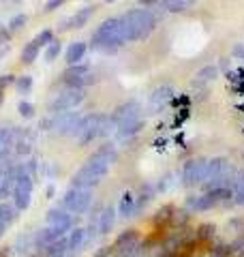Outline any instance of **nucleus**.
I'll list each match as a JSON object with an SVG mask.
<instances>
[{
  "label": "nucleus",
  "mask_w": 244,
  "mask_h": 257,
  "mask_svg": "<svg viewBox=\"0 0 244 257\" xmlns=\"http://www.w3.org/2000/svg\"><path fill=\"white\" fill-rule=\"evenodd\" d=\"M137 3H140L142 7H152V5H157L159 0H137Z\"/></svg>",
  "instance_id": "37998d69"
},
{
  "label": "nucleus",
  "mask_w": 244,
  "mask_h": 257,
  "mask_svg": "<svg viewBox=\"0 0 244 257\" xmlns=\"http://www.w3.org/2000/svg\"><path fill=\"white\" fill-rule=\"evenodd\" d=\"M218 204L221 202H218V197L212 191H206V193H201V195H189L186 197V210L189 212H208Z\"/></svg>",
  "instance_id": "f8f14e48"
},
{
  "label": "nucleus",
  "mask_w": 244,
  "mask_h": 257,
  "mask_svg": "<svg viewBox=\"0 0 244 257\" xmlns=\"http://www.w3.org/2000/svg\"><path fill=\"white\" fill-rule=\"evenodd\" d=\"M9 155V148L5 146V140H3V131H0V159H5Z\"/></svg>",
  "instance_id": "58836bf2"
},
{
  "label": "nucleus",
  "mask_w": 244,
  "mask_h": 257,
  "mask_svg": "<svg viewBox=\"0 0 244 257\" xmlns=\"http://www.w3.org/2000/svg\"><path fill=\"white\" fill-rule=\"evenodd\" d=\"M174 208L172 204H165L163 208H159L157 214H154V227H157V231H169V221H172V214H174Z\"/></svg>",
  "instance_id": "412c9836"
},
{
  "label": "nucleus",
  "mask_w": 244,
  "mask_h": 257,
  "mask_svg": "<svg viewBox=\"0 0 244 257\" xmlns=\"http://www.w3.org/2000/svg\"><path fill=\"white\" fill-rule=\"evenodd\" d=\"M118 216L122 219H129V216H135L137 214V202H135V193L133 191H127L125 195L120 197V204L116 208Z\"/></svg>",
  "instance_id": "a211bd4d"
},
{
  "label": "nucleus",
  "mask_w": 244,
  "mask_h": 257,
  "mask_svg": "<svg viewBox=\"0 0 244 257\" xmlns=\"http://www.w3.org/2000/svg\"><path fill=\"white\" fill-rule=\"evenodd\" d=\"M32 191H35V178L24 170V165L20 167V174H18V180H15V187H13V206L18 208L20 212L28 210L30 204H32Z\"/></svg>",
  "instance_id": "7ed1b4c3"
},
{
  "label": "nucleus",
  "mask_w": 244,
  "mask_h": 257,
  "mask_svg": "<svg viewBox=\"0 0 244 257\" xmlns=\"http://www.w3.org/2000/svg\"><path fill=\"white\" fill-rule=\"evenodd\" d=\"M9 39H11V32H9V30H3V28H0V45H5L7 41H9Z\"/></svg>",
  "instance_id": "ea45409f"
},
{
  "label": "nucleus",
  "mask_w": 244,
  "mask_h": 257,
  "mask_svg": "<svg viewBox=\"0 0 244 257\" xmlns=\"http://www.w3.org/2000/svg\"><path fill=\"white\" fill-rule=\"evenodd\" d=\"M152 197H154V187H150V184H144V187H142V193H140V195H135L137 212H140L144 206H148Z\"/></svg>",
  "instance_id": "7c9ffc66"
},
{
  "label": "nucleus",
  "mask_w": 244,
  "mask_h": 257,
  "mask_svg": "<svg viewBox=\"0 0 244 257\" xmlns=\"http://www.w3.org/2000/svg\"><path fill=\"white\" fill-rule=\"evenodd\" d=\"M206 180V159H191L182 167V184L184 187H197Z\"/></svg>",
  "instance_id": "9d476101"
},
{
  "label": "nucleus",
  "mask_w": 244,
  "mask_h": 257,
  "mask_svg": "<svg viewBox=\"0 0 244 257\" xmlns=\"http://www.w3.org/2000/svg\"><path fill=\"white\" fill-rule=\"evenodd\" d=\"M189 221H191V212L186 208H174V214H172V221H169V229H184L189 227Z\"/></svg>",
  "instance_id": "a878e982"
},
{
  "label": "nucleus",
  "mask_w": 244,
  "mask_h": 257,
  "mask_svg": "<svg viewBox=\"0 0 244 257\" xmlns=\"http://www.w3.org/2000/svg\"><path fill=\"white\" fill-rule=\"evenodd\" d=\"M62 82L67 88H86L90 86L94 79L90 73V64L79 62V64H69L67 71L62 73Z\"/></svg>",
  "instance_id": "423d86ee"
},
{
  "label": "nucleus",
  "mask_w": 244,
  "mask_h": 257,
  "mask_svg": "<svg viewBox=\"0 0 244 257\" xmlns=\"http://www.w3.org/2000/svg\"><path fill=\"white\" fill-rule=\"evenodd\" d=\"M233 56H238V58H244V43H240V45L233 47Z\"/></svg>",
  "instance_id": "a19ab883"
},
{
  "label": "nucleus",
  "mask_w": 244,
  "mask_h": 257,
  "mask_svg": "<svg viewBox=\"0 0 244 257\" xmlns=\"http://www.w3.org/2000/svg\"><path fill=\"white\" fill-rule=\"evenodd\" d=\"M86 52H88V43L86 41H73L67 47L64 60H67V64H79V62H84Z\"/></svg>",
  "instance_id": "aec40b11"
},
{
  "label": "nucleus",
  "mask_w": 244,
  "mask_h": 257,
  "mask_svg": "<svg viewBox=\"0 0 244 257\" xmlns=\"http://www.w3.org/2000/svg\"><path fill=\"white\" fill-rule=\"evenodd\" d=\"M60 52H62V41L54 37L52 41L45 45V50H43V58H45V62H54V60L60 56Z\"/></svg>",
  "instance_id": "c85d7f7f"
},
{
  "label": "nucleus",
  "mask_w": 244,
  "mask_h": 257,
  "mask_svg": "<svg viewBox=\"0 0 244 257\" xmlns=\"http://www.w3.org/2000/svg\"><path fill=\"white\" fill-rule=\"evenodd\" d=\"M13 82H15V75H11V73L0 75V92H5L9 86H13Z\"/></svg>",
  "instance_id": "c9c22d12"
},
{
  "label": "nucleus",
  "mask_w": 244,
  "mask_h": 257,
  "mask_svg": "<svg viewBox=\"0 0 244 257\" xmlns=\"http://www.w3.org/2000/svg\"><path fill=\"white\" fill-rule=\"evenodd\" d=\"M90 206H92V189L71 187L69 191H64L62 208L69 210L71 214H86Z\"/></svg>",
  "instance_id": "39448f33"
},
{
  "label": "nucleus",
  "mask_w": 244,
  "mask_h": 257,
  "mask_svg": "<svg viewBox=\"0 0 244 257\" xmlns=\"http://www.w3.org/2000/svg\"><path fill=\"white\" fill-rule=\"evenodd\" d=\"M113 120V124H120V122H127L131 118H142V105L137 101H129V103H122L113 109V114L109 116Z\"/></svg>",
  "instance_id": "ddd939ff"
},
{
  "label": "nucleus",
  "mask_w": 244,
  "mask_h": 257,
  "mask_svg": "<svg viewBox=\"0 0 244 257\" xmlns=\"http://www.w3.org/2000/svg\"><path fill=\"white\" fill-rule=\"evenodd\" d=\"M231 193H233V202L238 206H244V172L235 170L233 180H231Z\"/></svg>",
  "instance_id": "b1692460"
},
{
  "label": "nucleus",
  "mask_w": 244,
  "mask_h": 257,
  "mask_svg": "<svg viewBox=\"0 0 244 257\" xmlns=\"http://www.w3.org/2000/svg\"><path fill=\"white\" fill-rule=\"evenodd\" d=\"M195 3H197V0H161V9L167 13H184V11H189Z\"/></svg>",
  "instance_id": "5701e85b"
},
{
  "label": "nucleus",
  "mask_w": 244,
  "mask_h": 257,
  "mask_svg": "<svg viewBox=\"0 0 244 257\" xmlns=\"http://www.w3.org/2000/svg\"><path fill=\"white\" fill-rule=\"evenodd\" d=\"M47 227L56 229L60 236H67L73 229V214L69 210H64L62 206H56L47 212Z\"/></svg>",
  "instance_id": "9b49d317"
},
{
  "label": "nucleus",
  "mask_w": 244,
  "mask_h": 257,
  "mask_svg": "<svg viewBox=\"0 0 244 257\" xmlns=\"http://www.w3.org/2000/svg\"><path fill=\"white\" fill-rule=\"evenodd\" d=\"M45 195H47V197H54V195H56V184H50V187L45 189Z\"/></svg>",
  "instance_id": "79ce46f5"
},
{
  "label": "nucleus",
  "mask_w": 244,
  "mask_h": 257,
  "mask_svg": "<svg viewBox=\"0 0 244 257\" xmlns=\"http://www.w3.org/2000/svg\"><path fill=\"white\" fill-rule=\"evenodd\" d=\"M125 43H129V37H127L125 22L120 18H109L101 22L92 32V47L103 54H113Z\"/></svg>",
  "instance_id": "f257e3e1"
},
{
  "label": "nucleus",
  "mask_w": 244,
  "mask_h": 257,
  "mask_svg": "<svg viewBox=\"0 0 244 257\" xmlns=\"http://www.w3.org/2000/svg\"><path fill=\"white\" fill-rule=\"evenodd\" d=\"M24 170H26V172L32 176V178H37V176H39V170H41V163H39L35 157H30L26 163H24Z\"/></svg>",
  "instance_id": "473e14b6"
},
{
  "label": "nucleus",
  "mask_w": 244,
  "mask_h": 257,
  "mask_svg": "<svg viewBox=\"0 0 244 257\" xmlns=\"http://www.w3.org/2000/svg\"><path fill=\"white\" fill-rule=\"evenodd\" d=\"M111 255H113V246H103L94 257H111Z\"/></svg>",
  "instance_id": "4c0bfd02"
},
{
  "label": "nucleus",
  "mask_w": 244,
  "mask_h": 257,
  "mask_svg": "<svg viewBox=\"0 0 244 257\" xmlns=\"http://www.w3.org/2000/svg\"><path fill=\"white\" fill-rule=\"evenodd\" d=\"M81 116L75 111H62V114L52 116V131L62 135V138H75Z\"/></svg>",
  "instance_id": "6e6552de"
},
{
  "label": "nucleus",
  "mask_w": 244,
  "mask_h": 257,
  "mask_svg": "<svg viewBox=\"0 0 244 257\" xmlns=\"http://www.w3.org/2000/svg\"><path fill=\"white\" fill-rule=\"evenodd\" d=\"M221 73V69L216 67V64H206V67H201L197 73H195V86H206L210 82H214Z\"/></svg>",
  "instance_id": "4be33fe9"
},
{
  "label": "nucleus",
  "mask_w": 244,
  "mask_h": 257,
  "mask_svg": "<svg viewBox=\"0 0 244 257\" xmlns=\"http://www.w3.org/2000/svg\"><path fill=\"white\" fill-rule=\"evenodd\" d=\"M142 248V236L137 229H127L113 242V255L116 257H135Z\"/></svg>",
  "instance_id": "0eeeda50"
},
{
  "label": "nucleus",
  "mask_w": 244,
  "mask_h": 257,
  "mask_svg": "<svg viewBox=\"0 0 244 257\" xmlns=\"http://www.w3.org/2000/svg\"><path fill=\"white\" fill-rule=\"evenodd\" d=\"M142 128H144V120L142 118H131V120H127V122H120L113 133H116V138L120 142H129V140H133L135 135H140Z\"/></svg>",
  "instance_id": "2eb2a0df"
},
{
  "label": "nucleus",
  "mask_w": 244,
  "mask_h": 257,
  "mask_svg": "<svg viewBox=\"0 0 244 257\" xmlns=\"http://www.w3.org/2000/svg\"><path fill=\"white\" fill-rule=\"evenodd\" d=\"M116 219H118L116 208H111V206L103 208L101 214H99V219H96V225H99V234H103V236L111 234L113 225H116Z\"/></svg>",
  "instance_id": "f3484780"
},
{
  "label": "nucleus",
  "mask_w": 244,
  "mask_h": 257,
  "mask_svg": "<svg viewBox=\"0 0 244 257\" xmlns=\"http://www.w3.org/2000/svg\"><path fill=\"white\" fill-rule=\"evenodd\" d=\"M86 99V92L84 88H64L62 92L54 94V99L47 103V109H50V114H62V111H71L75 109L77 105H81Z\"/></svg>",
  "instance_id": "20e7f679"
},
{
  "label": "nucleus",
  "mask_w": 244,
  "mask_h": 257,
  "mask_svg": "<svg viewBox=\"0 0 244 257\" xmlns=\"http://www.w3.org/2000/svg\"><path fill=\"white\" fill-rule=\"evenodd\" d=\"M214 236H216V227L212 223H201V225H197V229H195L197 244H208L210 240H214Z\"/></svg>",
  "instance_id": "393cba45"
},
{
  "label": "nucleus",
  "mask_w": 244,
  "mask_h": 257,
  "mask_svg": "<svg viewBox=\"0 0 244 257\" xmlns=\"http://www.w3.org/2000/svg\"><path fill=\"white\" fill-rule=\"evenodd\" d=\"M26 22H28V18H26L24 13L15 15V18L9 22V32H18V30H22L24 26H26Z\"/></svg>",
  "instance_id": "2f4dec72"
},
{
  "label": "nucleus",
  "mask_w": 244,
  "mask_h": 257,
  "mask_svg": "<svg viewBox=\"0 0 244 257\" xmlns=\"http://www.w3.org/2000/svg\"><path fill=\"white\" fill-rule=\"evenodd\" d=\"M172 96H174L172 86H159V88H154V90L150 92L148 105L152 109H163V105H167V103L172 101Z\"/></svg>",
  "instance_id": "dca6fc26"
},
{
  "label": "nucleus",
  "mask_w": 244,
  "mask_h": 257,
  "mask_svg": "<svg viewBox=\"0 0 244 257\" xmlns=\"http://www.w3.org/2000/svg\"><path fill=\"white\" fill-rule=\"evenodd\" d=\"M39 54H41V45L35 41V39H32V41H28L26 45H24L20 60H22L24 64H32V62L39 58Z\"/></svg>",
  "instance_id": "cd10ccee"
},
{
  "label": "nucleus",
  "mask_w": 244,
  "mask_h": 257,
  "mask_svg": "<svg viewBox=\"0 0 244 257\" xmlns=\"http://www.w3.org/2000/svg\"><path fill=\"white\" fill-rule=\"evenodd\" d=\"M7 227H9V225H5L3 221H0V238H3V236H5V231H7Z\"/></svg>",
  "instance_id": "c03bdc74"
},
{
  "label": "nucleus",
  "mask_w": 244,
  "mask_h": 257,
  "mask_svg": "<svg viewBox=\"0 0 244 257\" xmlns=\"http://www.w3.org/2000/svg\"><path fill=\"white\" fill-rule=\"evenodd\" d=\"M18 111H20V116H24V118H32L35 116V105H32L30 101H20Z\"/></svg>",
  "instance_id": "72a5a7b5"
},
{
  "label": "nucleus",
  "mask_w": 244,
  "mask_h": 257,
  "mask_svg": "<svg viewBox=\"0 0 244 257\" xmlns=\"http://www.w3.org/2000/svg\"><path fill=\"white\" fill-rule=\"evenodd\" d=\"M120 20L125 22L129 43L148 39L154 32V28H157V24H159V18L150 9H131V11H127L125 15H122Z\"/></svg>",
  "instance_id": "f03ea898"
},
{
  "label": "nucleus",
  "mask_w": 244,
  "mask_h": 257,
  "mask_svg": "<svg viewBox=\"0 0 244 257\" xmlns=\"http://www.w3.org/2000/svg\"><path fill=\"white\" fill-rule=\"evenodd\" d=\"M20 219V210L9 202H0V221L5 225H13Z\"/></svg>",
  "instance_id": "bb28decb"
},
{
  "label": "nucleus",
  "mask_w": 244,
  "mask_h": 257,
  "mask_svg": "<svg viewBox=\"0 0 244 257\" xmlns=\"http://www.w3.org/2000/svg\"><path fill=\"white\" fill-rule=\"evenodd\" d=\"M5 103V92H0V105H3Z\"/></svg>",
  "instance_id": "a18cd8bd"
},
{
  "label": "nucleus",
  "mask_w": 244,
  "mask_h": 257,
  "mask_svg": "<svg viewBox=\"0 0 244 257\" xmlns=\"http://www.w3.org/2000/svg\"><path fill=\"white\" fill-rule=\"evenodd\" d=\"M64 3H67V0H47V3H45V11L52 13V11H56V9H60Z\"/></svg>",
  "instance_id": "e433bc0d"
},
{
  "label": "nucleus",
  "mask_w": 244,
  "mask_h": 257,
  "mask_svg": "<svg viewBox=\"0 0 244 257\" xmlns=\"http://www.w3.org/2000/svg\"><path fill=\"white\" fill-rule=\"evenodd\" d=\"M105 3H116V0H105Z\"/></svg>",
  "instance_id": "49530a36"
},
{
  "label": "nucleus",
  "mask_w": 244,
  "mask_h": 257,
  "mask_svg": "<svg viewBox=\"0 0 244 257\" xmlns=\"http://www.w3.org/2000/svg\"><path fill=\"white\" fill-rule=\"evenodd\" d=\"M75 140H77L79 146H88V144H92L94 140H99V114L96 116L94 114L81 116Z\"/></svg>",
  "instance_id": "1a4fd4ad"
},
{
  "label": "nucleus",
  "mask_w": 244,
  "mask_h": 257,
  "mask_svg": "<svg viewBox=\"0 0 244 257\" xmlns=\"http://www.w3.org/2000/svg\"><path fill=\"white\" fill-rule=\"evenodd\" d=\"M94 15V7H81V9H77V13H73L71 18L62 20L60 24V30H73V28H84L88 22H90V18Z\"/></svg>",
  "instance_id": "4468645a"
},
{
  "label": "nucleus",
  "mask_w": 244,
  "mask_h": 257,
  "mask_svg": "<svg viewBox=\"0 0 244 257\" xmlns=\"http://www.w3.org/2000/svg\"><path fill=\"white\" fill-rule=\"evenodd\" d=\"M15 90H18V94H28L32 90V86H35V79H32V75H20L15 77Z\"/></svg>",
  "instance_id": "c756f323"
},
{
  "label": "nucleus",
  "mask_w": 244,
  "mask_h": 257,
  "mask_svg": "<svg viewBox=\"0 0 244 257\" xmlns=\"http://www.w3.org/2000/svg\"><path fill=\"white\" fill-rule=\"evenodd\" d=\"M52 39H54V32H52L50 28H45V30H41V32H39V35L35 37V41H37V43H39L41 47H45L47 43H50V41H52Z\"/></svg>",
  "instance_id": "f704fd0d"
},
{
  "label": "nucleus",
  "mask_w": 244,
  "mask_h": 257,
  "mask_svg": "<svg viewBox=\"0 0 244 257\" xmlns=\"http://www.w3.org/2000/svg\"><path fill=\"white\" fill-rule=\"evenodd\" d=\"M67 242H69V251L71 255H77L79 251H84L86 242V229L84 227H73L67 234Z\"/></svg>",
  "instance_id": "6ab92c4d"
}]
</instances>
